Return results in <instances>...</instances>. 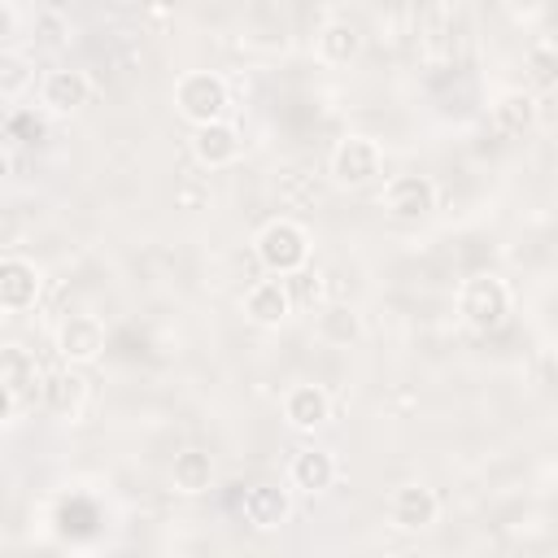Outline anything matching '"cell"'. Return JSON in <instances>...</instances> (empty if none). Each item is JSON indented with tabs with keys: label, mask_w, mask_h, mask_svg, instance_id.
<instances>
[{
	"label": "cell",
	"mask_w": 558,
	"mask_h": 558,
	"mask_svg": "<svg viewBox=\"0 0 558 558\" xmlns=\"http://www.w3.org/2000/svg\"><path fill=\"white\" fill-rule=\"evenodd\" d=\"M253 253H257V262H262V270H266L270 279H292V275H301V270L310 266L314 240H310V231H305L296 218L279 214V218H266V222L257 227Z\"/></svg>",
	"instance_id": "obj_1"
},
{
	"label": "cell",
	"mask_w": 558,
	"mask_h": 558,
	"mask_svg": "<svg viewBox=\"0 0 558 558\" xmlns=\"http://www.w3.org/2000/svg\"><path fill=\"white\" fill-rule=\"evenodd\" d=\"M453 310H458V323H462L466 331L488 336V331H497V327L510 318V310H514V292H510V283H506L501 275L484 270V275H471V279L458 283Z\"/></svg>",
	"instance_id": "obj_2"
},
{
	"label": "cell",
	"mask_w": 558,
	"mask_h": 558,
	"mask_svg": "<svg viewBox=\"0 0 558 558\" xmlns=\"http://www.w3.org/2000/svg\"><path fill=\"white\" fill-rule=\"evenodd\" d=\"M327 179L340 192H362L384 179V144L366 131H349L327 153Z\"/></svg>",
	"instance_id": "obj_3"
},
{
	"label": "cell",
	"mask_w": 558,
	"mask_h": 558,
	"mask_svg": "<svg viewBox=\"0 0 558 558\" xmlns=\"http://www.w3.org/2000/svg\"><path fill=\"white\" fill-rule=\"evenodd\" d=\"M170 100H174V113L196 131V126H209V122H222L227 109H231V87L218 70H183L170 87Z\"/></svg>",
	"instance_id": "obj_4"
},
{
	"label": "cell",
	"mask_w": 558,
	"mask_h": 558,
	"mask_svg": "<svg viewBox=\"0 0 558 558\" xmlns=\"http://www.w3.org/2000/svg\"><path fill=\"white\" fill-rule=\"evenodd\" d=\"M440 205V183L432 174H388L384 179V192H379V209L392 218V222H427Z\"/></svg>",
	"instance_id": "obj_5"
},
{
	"label": "cell",
	"mask_w": 558,
	"mask_h": 558,
	"mask_svg": "<svg viewBox=\"0 0 558 558\" xmlns=\"http://www.w3.org/2000/svg\"><path fill=\"white\" fill-rule=\"evenodd\" d=\"M96 96V78L78 65H57V70H44L39 83H35V100L48 118H74L78 109H87Z\"/></svg>",
	"instance_id": "obj_6"
},
{
	"label": "cell",
	"mask_w": 558,
	"mask_h": 558,
	"mask_svg": "<svg viewBox=\"0 0 558 558\" xmlns=\"http://www.w3.org/2000/svg\"><path fill=\"white\" fill-rule=\"evenodd\" d=\"M384 519H388L397 532H427V527H436V519H440V497H436L432 484L405 480V484H397V488L384 497Z\"/></svg>",
	"instance_id": "obj_7"
},
{
	"label": "cell",
	"mask_w": 558,
	"mask_h": 558,
	"mask_svg": "<svg viewBox=\"0 0 558 558\" xmlns=\"http://www.w3.org/2000/svg\"><path fill=\"white\" fill-rule=\"evenodd\" d=\"M105 340H109V331H105V323H100L96 314H65V318L57 323V331H52L57 357H61L65 366H78V371L92 366V362H100Z\"/></svg>",
	"instance_id": "obj_8"
},
{
	"label": "cell",
	"mask_w": 558,
	"mask_h": 558,
	"mask_svg": "<svg viewBox=\"0 0 558 558\" xmlns=\"http://www.w3.org/2000/svg\"><path fill=\"white\" fill-rule=\"evenodd\" d=\"M362 48H366V35H362V26H357L353 17H344V13H327V17L314 26V61L327 65V70L353 65V61L362 57Z\"/></svg>",
	"instance_id": "obj_9"
},
{
	"label": "cell",
	"mask_w": 558,
	"mask_h": 558,
	"mask_svg": "<svg viewBox=\"0 0 558 558\" xmlns=\"http://www.w3.org/2000/svg\"><path fill=\"white\" fill-rule=\"evenodd\" d=\"M44 379H48V371L39 366L35 349H26L17 340H0V384L13 392L17 410L22 405H35L44 397Z\"/></svg>",
	"instance_id": "obj_10"
},
{
	"label": "cell",
	"mask_w": 558,
	"mask_h": 558,
	"mask_svg": "<svg viewBox=\"0 0 558 558\" xmlns=\"http://www.w3.org/2000/svg\"><path fill=\"white\" fill-rule=\"evenodd\" d=\"M39 296H44V270L22 253H4L0 257V310L26 314L39 305Z\"/></svg>",
	"instance_id": "obj_11"
},
{
	"label": "cell",
	"mask_w": 558,
	"mask_h": 558,
	"mask_svg": "<svg viewBox=\"0 0 558 558\" xmlns=\"http://www.w3.org/2000/svg\"><path fill=\"white\" fill-rule=\"evenodd\" d=\"M279 414L292 432H318L331 423V392L314 379H301V384H288L283 397H279Z\"/></svg>",
	"instance_id": "obj_12"
},
{
	"label": "cell",
	"mask_w": 558,
	"mask_h": 558,
	"mask_svg": "<svg viewBox=\"0 0 558 558\" xmlns=\"http://www.w3.org/2000/svg\"><path fill=\"white\" fill-rule=\"evenodd\" d=\"M336 475H340V462H336L331 449H323V445H301V449L288 458L283 484H288V493L318 497V493H327V488L336 484Z\"/></svg>",
	"instance_id": "obj_13"
},
{
	"label": "cell",
	"mask_w": 558,
	"mask_h": 558,
	"mask_svg": "<svg viewBox=\"0 0 558 558\" xmlns=\"http://www.w3.org/2000/svg\"><path fill=\"white\" fill-rule=\"evenodd\" d=\"M187 144H192V157H196L201 170H227V166H235L244 157V135H240V126L231 118L196 126Z\"/></svg>",
	"instance_id": "obj_14"
},
{
	"label": "cell",
	"mask_w": 558,
	"mask_h": 558,
	"mask_svg": "<svg viewBox=\"0 0 558 558\" xmlns=\"http://www.w3.org/2000/svg\"><path fill=\"white\" fill-rule=\"evenodd\" d=\"M240 310H244V318L253 323V327H283V323H292V314H296V305H292V292H288V279H253L248 288H244V301H240Z\"/></svg>",
	"instance_id": "obj_15"
},
{
	"label": "cell",
	"mask_w": 558,
	"mask_h": 558,
	"mask_svg": "<svg viewBox=\"0 0 558 558\" xmlns=\"http://www.w3.org/2000/svg\"><path fill=\"white\" fill-rule=\"evenodd\" d=\"M39 401L48 405L52 418L78 423V418L87 414V405H92V384H87V375H83L78 366H61L57 375L44 379V397H39Z\"/></svg>",
	"instance_id": "obj_16"
},
{
	"label": "cell",
	"mask_w": 558,
	"mask_h": 558,
	"mask_svg": "<svg viewBox=\"0 0 558 558\" xmlns=\"http://www.w3.org/2000/svg\"><path fill=\"white\" fill-rule=\"evenodd\" d=\"M240 514H244V523L257 527V532L283 527V523L292 519V493H288V484H253V488H244Z\"/></svg>",
	"instance_id": "obj_17"
},
{
	"label": "cell",
	"mask_w": 558,
	"mask_h": 558,
	"mask_svg": "<svg viewBox=\"0 0 558 558\" xmlns=\"http://www.w3.org/2000/svg\"><path fill=\"white\" fill-rule=\"evenodd\" d=\"M488 118L501 135H527L541 118V100L532 87H501L493 100H488Z\"/></svg>",
	"instance_id": "obj_18"
},
{
	"label": "cell",
	"mask_w": 558,
	"mask_h": 558,
	"mask_svg": "<svg viewBox=\"0 0 558 558\" xmlns=\"http://www.w3.org/2000/svg\"><path fill=\"white\" fill-rule=\"evenodd\" d=\"M214 480H218V466H214V458L205 449L192 445V449H179L174 453V462H170V488L179 497H201V493L214 488Z\"/></svg>",
	"instance_id": "obj_19"
},
{
	"label": "cell",
	"mask_w": 558,
	"mask_h": 558,
	"mask_svg": "<svg viewBox=\"0 0 558 558\" xmlns=\"http://www.w3.org/2000/svg\"><path fill=\"white\" fill-rule=\"evenodd\" d=\"M314 336L331 349H349L362 340V314L353 305H318L314 310Z\"/></svg>",
	"instance_id": "obj_20"
},
{
	"label": "cell",
	"mask_w": 558,
	"mask_h": 558,
	"mask_svg": "<svg viewBox=\"0 0 558 558\" xmlns=\"http://www.w3.org/2000/svg\"><path fill=\"white\" fill-rule=\"evenodd\" d=\"M35 83H39V70H35L31 52L0 44V100H26L35 92Z\"/></svg>",
	"instance_id": "obj_21"
},
{
	"label": "cell",
	"mask_w": 558,
	"mask_h": 558,
	"mask_svg": "<svg viewBox=\"0 0 558 558\" xmlns=\"http://www.w3.org/2000/svg\"><path fill=\"white\" fill-rule=\"evenodd\" d=\"M288 292H292V305L301 310V305H318L323 301V283H318V270H301V275H292L288 279Z\"/></svg>",
	"instance_id": "obj_22"
},
{
	"label": "cell",
	"mask_w": 558,
	"mask_h": 558,
	"mask_svg": "<svg viewBox=\"0 0 558 558\" xmlns=\"http://www.w3.org/2000/svg\"><path fill=\"white\" fill-rule=\"evenodd\" d=\"M527 70H532L536 87H554V44H536L527 52Z\"/></svg>",
	"instance_id": "obj_23"
},
{
	"label": "cell",
	"mask_w": 558,
	"mask_h": 558,
	"mask_svg": "<svg viewBox=\"0 0 558 558\" xmlns=\"http://www.w3.org/2000/svg\"><path fill=\"white\" fill-rule=\"evenodd\" d=\"M17 26H22V9L9 4V0H0V39L4 35H17Z\"/></svg>",
	"instance_id": "obj_24"
},
{
	"label": "cell",
	"mask_w": 558,
	"mask_h": 558,
	"mask_svg": "<svg viewBox=\"0 0 558 558\" xmlns=\"http://www.w3.org/2000/svg\"><path fill=\"white\" fill-rule=\"evenodd\" d=\"M13 418H17V401H13V392L0 384V432H4Z\"/></svg>",
	"instance_id": "obj_25"
},
{
	"label": "cell",
	"mask_w": 558,
	"mask_h": 558,
	"mask_svg": "<svg viewBox=\"0 0 558 558\" xmlns=\"http://www.w3.org/2000/svg\"><path fill=\"white\" fill-rule=\"evenodd\" d=\"M9 174H13V157L0 148V187H4V179H9Z\"/></svg>",
	"instance_id": "obj_26"
},
{
	"label": "cell",
	"mask_w": 558,
	"mask_h": 558,
	"mask_svg": "<svg viewBox=\"0 0 558 558\" xmlns=\"http://www.w3.org/2000/svg\"><path fill=\"white\" fill-rule=\"evenodd\" d=\"M4 323H9V314H4V310H0V336H4Z\"/></svg>",
	"instance_id": "obj_27"
}]
</instances>
